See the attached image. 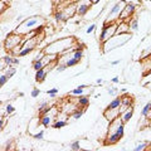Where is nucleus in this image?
<instances>
[{"instance_id": "obj_31", "label": "nucleus", "mask_w": 151, "mask_h": 151, "mask_svg": "<svg viewBox=\"0 0 151 151\" xmlns=\"http://www.w3.org/2000/svg\"><path fill=\"white\" fill-rule=\"evenodd\" d=\"M8 77L5 76V73H3V74H0V87H3L4 84H5L6 82H8Z\"/></svg>"}, {"instance_id": "obj_9", "label": "nucleus", "mask_w": 151, "mask_h": 151, "mask_svg": "<svg viewBox=\"0 0 151 151\" xmlns=\"http://www.w3.org/2000/svg\"><path fill=\"white\" fill-rule=\"evenodd\" d=\"M134 106V101H132V97L131 96H121V105L119 107V112L120 115L124 111H126L129 107Z\"/></svg>"}, {"instance_id": "obj_43", "label": "nucleus", "mask_w": 151, "mask_h": 151, "mask_svg": "<svg viewBox=\"0 0 151 151\" xmlns=\"http://www.w3.org/2000/svg\"><path fill=\"white\" fill-rule=\"evenodd\" d=\"M4 125H5V120H4L3 117H0V130H3Z\"/></svg>"}, {"instance_id": "obj_15", "label": "nucleus", "mask_w": 151, "mask_h": 151, "mask_svg": "<svg viewBox=\"0 0 151 151\" xmlns=\"http://www.w3.org/2000/svg\"><path fill=\"white\" fill-rule=\"evenodd\" d=\"M120 105H121V97H115L113 100L108 103V106H107V108H110V110H119V107H120Z\"/></svg>"}, {"instance_id": "obj_8", "label": "nucleus", "mask_w": 151, "mask_h": 151, "mask_svg": "<svg viewBox=\"0 0 151 151\" xmlns=\"http://www.w3.org/2000/svg\"><path fill=\"white\" fill-rule=\"evenodd\" d=\"M92 8L91 0H82L77 4V9H76V14L78 17H84L89 12V9Z\"/></svg>"}, {"instance_id": "obj_51", "label": "nucleus", "mask_w": 151, "mask_h": 151, "mask_svg": "<svg viewBox=\"0 0 151 151\" xmlns=\"http://www.w3.org/2000/svg\"><path fill=\"white\" fill-rule=\"evenodd\" d=\"M0 88H1V87H0Z\"/></svg>"}, {"instance_id": "obj_11", "label": "nucleus", "mask_w": 151, "mask_h": 151, "mask_svg": "<svg viewBox=\"0 0 151 151\" xmlns=\"http://www.w3.org/2000/svg\"><path fill=\"white\" fill-rule=\"evenodd\" d=\"M121 33H131L129 23H127V22H125V20H121V23H120V22H117L116 34H121Z\"/></svg>"}, {"instance_id": "obj_39", "label": "nucleus", "mask_w": 151, "mask_h": 151, "mask_svg": "<svg viewBox=\"0 0 151 151\" xmlns=\"http://www.w3.org/2000/svg\"><path fill=\"white\" fill-rule=\"evenodd\" d=\"M107 92L111 94V96H115V94L117 93V88H108L107 89Z\"/></svg>"}, {"instance_id": "obj_37", "label": "nucleus", "mask_w": 151, "mask_h": 151, "mask_svg": "<svg viewBox=\"0 0 151 151\" xmlns=\"http://www.w3.org/2000/svg\"><path fill=\"white\" fill-rule=\"evenodd\" d=\"M39 94H40V89L39 88H33V91H32V93H30V96L32 97H38V96H39Z\"/></svg>"}, {"instance_id": "obj_45", "label": "nucleus", "mask_w": 151, "mask_h": 151, "mask_svg": "<svg viewBox=\"0 0 151 151\" xmlns=\"http://www.w3.org/2000/svg\"><path fill=\"white\" fill-rule=\"evenodd\" d=\"M120 63V60L117 59V60H113V62H111V65H116V64H119Z\"/></svg>"}, {"instance_id": "obj_7", "label": "nucleus", "mask_w": 151, "mask_h": 151, "mask_svg": "<svg viewBox=\"0 0 151 151\" xmlns=\"http://www.w3.org/2000/svg\"><path fill=\"white\" fill-rule=\"evenodd\" d=\"M135 10H136V4L131 3V1L130 3H126L125 8L122 9V12L120 14V19H121V20H125V22L129 23L131 17L135 14Z\"/></svg>"}, {"instance_id": "obj_19", "label": "nucleus", "mask_w": 151, "mask_h": 151, "mask_svg": "<svg viewBox=\"0 0 151 151\" xmlns=\"http://www.w3.org/2000/svg\"><path fill=\"white\" fill-rule=\"evenodd\" d=\"M33 50H34V48H29V47H23V48L20 49V52H19L18 57H25V55H28V54H30Z\"/></svg>"}, {"instance_id": "obj_46", "label": "nucleus", "mask_w": 151, "mask_h": 151, "mask_svg": "<svg viewBox=\"0 0 151 151\" xmlns=\"http://www.w3.org/2000/svg\"><path fill=\"white\" fill-rule=\"evenodd\" d=\"M102 83H103V79L102 78H98L97 79V84H102Z\"/></svg>"}, {"instance_id": "obj_24", "label": "nucleus", "mask_w": 151, "mask_h": 151, "mask_svg": "<svg viewBox=\"0 0 151 151\" xmlns=\"http://www.w3.org/2000/svg\"><path fill=\"white\" fill-rule=\"evenodd\" d=\"M54 19H55V22H58V23L65 22V20H64V17H63V13L60 12V10H58V12L54 13Z\"/></svg>"}, {"instance_id": "obj_50", "label": "nucleus", "mask_w": 151, "mask_h": 151, "mask_svg": "<svg viewBox=\"0 0 151 151\" xmlns=\"http://www.w3.org/2000/svg\"><path fill=\"white\" fill-rule=\"evenodd\" d=\"M3 1H5V3H8V1H9V0H3Z\"/></svg>"}, {"instance_id": "obj_18", "label": "nucleus", "mask_w": 151, "mask_h": 151, "mask_svg": "<svg viewBox=\"0 0 151 151\" xmlns=\"http://www.w3.org/2000/svg\"><path fill=\"white\" fill-rule=\"evenodd\" d=\"M129 25H130V30L131 32H136V30H137L139 29V20H137V18H134L132 20L130 19Z\"/></svg>"}, {"instance_id": "obj_20", "label": "nucleus", "mask_w": 151, "mask_h": 151, "mask_svg": "<svg viewBox=\"0 0 151 151\" xmlns=\"http://www.w3.org/2000/svg\"><path fill=\"white\" fill-rule=\"evenodd\" d=\"M83 113H84V110H81V108H76V110L72 112V116H73L74 120H78V119H81V117L83 116Z\"/></svg>"}, {"instance_id": "obj_1", "label": "nucleus", "mask_w": 151, "mask_h": 151, "mask_svg": "<svg viewBox=\"0 0 151 151\" xmlns=\"http://www.w3.org/2000/svg\"><path fill=\"white\" fill-rule=\"evenodd\" d=\"M76 43V39L73 37H64L62 38V39H58V40H54L53 43H50L45 47V48H43L44 53L47 54H57L59 55L60 53H63V52H65L67 49L72 48L73 45Z\"/></svg>"}, {"instance_id": "obj_14", "label": "nucleus", "mask_w": 151, "mask_h": 151, "mask_svg": "<svg viewBox=\"0 0 151 151\" xmlns=\"http://www.w3.org/2000/svg\"><path fill=\"white\" fill-rule=\"evenodd\" d=\"M39 121L43 127H49L52 125V121H53V116H50L49 113H45V115L39 116Z\"/></svg>"}, {"instance_id": "obj_6", "label": "nucleus", "mask_w": 151, "mask_h": 151, "mask_svg": "<svg viewBox=\"0 0 151 151\" xmlns=\"http://www.w3.org/2000/svg\"><path fill=\"white\" fill-rule=\"evenodd\" d=\"M23 43V35L18 34V33H10L4 40V48L5 50L10 52L13 48H15L17 45Z\"/></svg>"}, {"instance_id": "obj_3", "label": "nucleus", "mask_w": 151, "mask_h": 151, "mask_svg": "<svg viewBox=\"0 0 151 151\" xmlns=\"http://www.w3.org/2000/svg\"><path fill=\"white\" fill-rule=\"evenodd\" d=\"M42 24H45V19L40 15H33V17L27 18L25 20H23L20 23V25L15 29V33L24 35L27 33L33 32L38 25H42Z\"/></svg>"}, {"instance_id": "obj_26", "label": "nucleus", "mask_w": 151, "mask_h": 151, "mask_svg": "<svg viewBox=\"0 0 151 151\" xmlns=\"http://www.w3.org/2000/svg\"><path fill=\"white\" fill-rule=\"evenodd\" d=\"M32 137L35 139V140H43V137H44V130H40L39 132H37V134H32Z\"/></svg>"}, {"instance_id": "obj_29", "label": "nucleus", "mask_w": 151, "mask_h": 151, "mask_svg": "<svg viewBox=\"0 0 151 151\" xmlns=\"http://www.w3.org/2000/svg\"><path fill=\"white\" fill-rule=\"evenodd\" d=\"M150 110H151V103L149 102V103H146V105L144 106L142 111H141V115H142V116H147V113H149Z\"/></svg>"}, {"instance_id": "obj_13", "label": "nucleus", "mask_w": 151, "mask_h": 151, "mask_svg": "<svg viewBox=\"0 0 151 151\" xmlns=\"http://www.w3.org/2000/svg\"><path fill=\"white\" fill-rule=\"evenodd\" d=\"M132 115H134V106H131V107H129L126 111H124L120 115V117H121V120H122V122L124 124H126V122H129L130 120H131V117H132Z\"/></svg>"}, {"instance_id": "obj_17", "label": "nucleus", "mask_w": 151, "mask_h": 151, "mask_svg": "<svg viewBox=\"0 0 151 151\" xmlns=\"http://www.w3.org/2000/svg\"><path fill=\"white\" fill-rule=\"evenodd\" d=\"M78 106H82L86 108L88 106V103H89V98L87 96H84V94H82V96H78Z\"/></svg>"}, {"instance_id": "obj_27", "label": "nucleus", "mask_w": 151, "mask_h": 151, "mask_svg": "<svg viewBox=\"0 0 151 151\" xmlns=\"http://www.w3.org/2000/svg\"><path fill=\"white\" fill-rule=\"evenodd\" d=\"M52 107H53V106L48 105V106H45V107H43V108H40V110H39V116L45 115V113H49V112L52 111Z\"/></svg>"}, {"instance_id": "obj_33", "label": "nucleus", "mask_w": 151, "mask_h": 151, "mask_svg": "<svg viewBox=\"0 0 151 151\" xmlns=\"http://www.w3.org/2000/svg\"><path fill=\"white\" fill-rule=\"evenodd\" d=\"M14 111H15V108H14L13 105H6V106H5V112H6V115H12V113H14Z\"/></svg>"}, {"instance_id": "obj_21", "label": "nucleus", "mask_w": 151, "mask_h": 151, "mask_svg": "<svg viewBox=\"0 0 151 151\" xmlns=\"http://www.w3.org/2000/svg\"><path fill=\"white\" fill-rule=\"evenodd\" d=\"M15 73H17V68H15V67H13V65H10V67H6L5 76H6V77H8L9 79H10V78L13 77V76L15 74Z\"/></svg>"}, {"instance_id": "obj_10", "label": "nucleus", "mask_w": 151, "mask_h": 151, "mask_svg": "<svg viewBox=\"0 0 151 151\" xmlns=\"http://www.w3.org/2000/svg\"><path fill=\"white\" fill-rule=\"evenodd\" d=\"M76 9H77V4H72V5H67L63 10H60L63 13V17H64V20H68L70 17H73L76 14Z\"/></svg>"}, {"instance_id": "obj_40", "label": "nucleus", "mask_w": 151, "mask_h": 151, "mask_svg": "<svg viewBox=\"0 0 151 151\" xmlns=\"http://www.w3.org/2000/svg\"><path fill=\"white\" fill-rule=\"evenodd\" d=\"M6 67H8V65L5 64V62H4V60H3V58H1V59H0V70H3V69H6Z\"/></svg>"}, {"instance_id": "obj_34", "label": "nucleus", "mask_w": 151, "mask_h": 151, "mask_svg": "<svg viewBox=\"0 0 151 151\" xmlns=\"http://www.w3.org/2000/svg\"><path fill=\"white\" fill-rule=\"evenodd\" d=\"M146 146H147V142H141V144H139L137 146H136L134 150H135V151H142V150L146 149Z\"/></svg>"}, {"instance_id": "obj_4", "label": "nucleus", "mask_w": 151, "mask_h": 151, "mask_svg": "<svg viewBox=\"0 0 151 151\" xmlns=\"http://www.w3.org/2000/svg\"><path fill=\"white\" fill-rule=\"evenodd\" d=\"M126 5V1L125 0H120V1H117L115 5H113L111 8V10L108 12L107 14V18H106V20L105 23H113V22H119V19H120V14L122 12V9L125 8Z\"/></svg>"}, {"instance_id": "obj_38", "label": "nucleus", "mask_w": 151, "mask_h": 151, "mask_svg": "<svg viewBox=\"0 0 151 151\" xmlns=\"http://www.w3.org/2000/svg\"><path fill=\"white\" fill-rule=\"evenodd\" d=\"M96 28H97V25L96 24H91L88 28H87V30H86V33L87 34H91V33H93L94 30H96Z\"/></svg>"}, {"instance_id": "obj_30", "label": "nucleus", "mask_w": 151, "mask_h": 151, "mask_svg": "<svg viewBox=\"0 0 151 151\" xmlns=\"http://www.w3.org/2000/svg\"><path fill=\"white\" fill-rule=\"evenodd\" d=\"M70 150H74V151L81 150V144H79V141H74V142L70 144Z\"/></svg>"}, {"instance_id": "obj_42", "label": "nucleus", "mask_w": 151, "mask_h": 151, "mask_svg": "<svg viewBox=\"0 0 151 151\" xmlns=\"http://www.w3.org/2000/svg\"><path fill=\"white\" fill-rule=\"evenodd\" d=\"M49 103H48V101H43L42 103H39V110L40 108H43V107H45V106H48Z\"/></svg>"}, {"instance_id": "obj_41", "label": "nucleus", "mask_w": 151, "mask_h": 151, "mask_svg": "<svg viewBox=\"0 0 151 151\" xmlns=\"http://www.w3.org/2000/svg\"><path fill=\"white\" fill-rule=\"evenodd\" d=\"M19 63H20L19 58H17V57H13V65H18Z\"/></svg>"}, {"instance_id": "obj_47", "label": "nucleus", "mask_w": 151, "mask_h": 151, "mask_svg": "<svg viewBox=\"0 0 151 151\" xmlns=\"http://www.w3.org/2000/svg\"><path fill=\"white\" fill-rule=\"evenodd\" d=\"M18 96H20V97H24V92H19V93H18Z\"/></svg>"}, {"instance_id": "obj_16", "label": "nucleus", "mask_w": 151, "mask_h": 151, "mask_svg": "<svg viewBox=\"0 0 151 151\" xmlns=\"http://www.w3.org/2000/svg\"><path fill=\"white\" fill-rule=\"evenodd\" d=\"M88 88L87 84H81V86H78L77 88H74L72 89V91L69 92V94H74V96H82V94H84V89Z\"/></svg>"}, {"instance_id": "obj_44", "label": "nucleus", "mask_w": 151, "mask_h": 151, "mask_svg": "<svg viewBox=\"0 0 151 151\" xmlns=\"http://www.w3.org/2000/svg\"><path fill=\"white\" fill-rule=\"evenodd\" d=\"M119 81H120L119 77H113L112 78V83H119Z\"/></svg>"}, {"instance_id": "obj_12", "label": "nucleus", "mask_w": 151, "mask_h": 151, "mask_svg": "<svg viewBox=\"0 0 151 151\" xmlns=\"http://www.w3.org/2000/svg\"><path fill=\"white\" fill-rule=\"evenodd\" d=\"M103 116H105V119L110 122V121H112V120H115L116 117H119L120 116V112H119V110H110V108H106L105 110V112H103Z\"/></svg>"}, {"instance_id": "obj_5", "label": "nucleus", "mask_w": 151, "mask_h": 151, "mask_svg": "<svg viewBox=\"0 0 151 151\" xmlns=\"http://www.w3.org/2000/svg\"><path fill=\"white\" fill-rule=\"evenodd\" d=\"M116 28H117V22H113V23H105L102 30L98 35V40L100 43H105L106 40H108L112 35L116 34Z\"/></svg>"}, {"instance_id": "obj_36", "label": "nucleus", "mask_w": 151, "mask_h": 151, "mask_svg": "<svg viewBox=\"0 0 151 151\" xmlns=\"http://www.w3.org/2000/svg\"><path fill=\"white\" fill-rule=\"evenodd\" d=\"M57 93H58V89L57 88H52V89H48V91H47V94H49L50 97H55Z\"/></svg>"}, {"instance_id": "obj_49", "label": "nucleus", "mask_w": 151, "mask_h": 151, "mask_svg": "<svg viewBox=\"0 0 151 151\" xmlns=\"http://www.w3.org/2000/svg\"><path fill=\"white\" fill-rule=\"evenodd\" d=\"M147 146H149V147L151 149V142H150V144H147Z\"/></svg>"}, {"instance_id": "obj_25", "label": "nucleus", "mask_w": 151, "mask_h": 151, "mask_svg": "<svg viewBox=\"0 0 151 151\" xmlns=\"http://www.w3.org/2000/svg\"><path fill=\"white\" fill-rule=\"evenodd\" d=\"M44 67V64L43 62L39 59V60H33V69L34 70H38V69H40V68H43Z\"/></svg>"}, {"instance_id": "obj_32", "label": "nucleus", "mask_w": 151, "mask_h": 151, "mask_svg": "<svg viewBox=\"0 0 151 151\" xmlns=\"http://www.w3.org/2000/svg\"><path fill=\"white\" fill-rule=\"evenodd\" d=\"M8 8V4L3 0H0V15H3V13L5 12V9Z\"/></svg>"}, {"instance_id": "obj_23", "label": "nucleus", "mask_w": 151, "mask_h": 151, "mask_svg": "<svg viewBox=\"0 0 151 151\" xmlns=\"http://www.w3.org/2000/svg\"><path fill=\"white\" fill-rule=\"evenodd\" d=\"M78 63H79V60H78V59H74L73 57H70V58H69V59H68V60H67V62H65L64 64H65V65H67V67L69 68V67H74V65H77Z\"/></svg>"}, {"instance_id": "obj_48", "label": "nucleus", "mask_w": 151, "mask_h": 151, "mask_svg": "<svg viewBox=\"0 0 151 151\" xmlns=\"http://www.w3.org/2000/svg\"><path fill=\"white\" fill-rule=\"evenodd\" d=\"M98 1H100V0H91V3H92V4H97Z\"/></svg>"}, {"instance_id": "obj_28", "label": "nucleus", "mask_w": 151, "mask_h": 151, "mask_svg": "<svg viewBox=\"0 0 151 151\" xmlns=\"http://www.w3.org/2000/svg\"><path fill=\"white\" fill-rule=\"evenodd\" d=\"M3 60L5 62V64L8 65V67L13 65V57H12V55H4V57H3Z\"/></svg>"}, {"instance_id": "obj_22", "label": "nucleus", "mask_w": 151, "mask_h": 151, "mask_svg": "<svg viewBox=\"0 0 151 151\" xmlns=\"http://www.w3.org/2000/svg\"><path fill=\"white\" fill-rule=\"evenodd\" d=\"M50 126L53 127V129H62V127L67 126V121H63V120L60 121V120H59V121H55L54 124H52Z\"/></svg>"}, {"instance_id": "obj_35", "label": "nucleus", "mask_w": 151, "mask_h": 151, "mask_svg": "<svg viewBox=\"0 0 151 151\" xmlns=\"http://www.w3.org/2000/svg\"><path fill=\"white\" fill-rule=\"evenodd\" d=\"M67 68H68V67H67V65H65L64 63H58V64H57V67H55V69L58 70V72H63V70H65Z\"/></svg>"}, {"instance_id": "obj_2", "label": "nucleus", "mask_w": 151, "mask_h": 151, "mask_svg": "<svg viewBox=\"0 0 151 151\" xmlns=\"http://www.w3.org/2000/svg\"><path fill=\"white\" fill-rule=\"evenodd\" d=\"M132 38L131 33H121V34H115L112 35L110 39L106 40L105 43H102V50L103 53H107V52L110 50H113L116 48H119V47L126 44L127 42Z\"/></svg>"}, {"instance_id": "obj_52", "label": "nucleus", "mask_w": 151, "mask_h": 151, "mask_svg": "<svg viewBox=\"0 0 151 151\" xmlns=\"http://www.w3.org/2000/svg\"><path fill=\"white\" fill-rule=\"evenodd\" d=\"M150 103H151V102H150Z\"/></svg>"}]
</instances>
